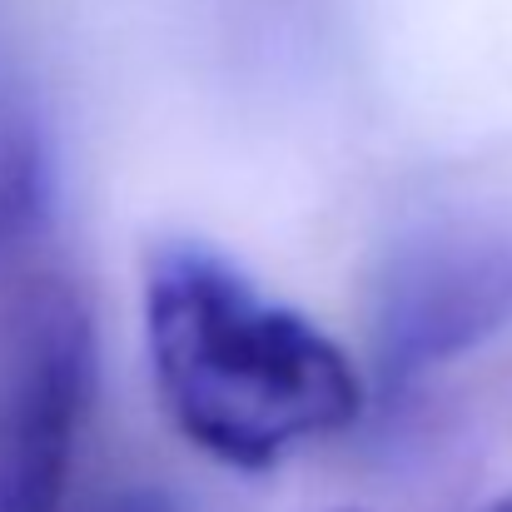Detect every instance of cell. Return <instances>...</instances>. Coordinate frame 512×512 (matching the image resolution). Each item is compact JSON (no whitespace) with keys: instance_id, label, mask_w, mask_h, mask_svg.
<instances>
[{"instance_id":"5b68a950","label":"cell","mask_w":512,"mask_h":512,"mask_svg":"<svg viewBox=\"0 0 512 512\" xmlns=\"http://www.w3.org/2000/svg\"><path fill=\"white\" fill-rule=\"evenodd\" d=\"M483 512H512V493H508V498H498V503H488Z\"/></svg>"},{"instance_id":"7a4b0ae2","label":"cell","mask_w":512,"mask_h":512,"mask_svg":"<svg viewBox=\"0 0 512 512\" xmlns=\"http://www.w3.org/2000/svg\"><path fill=\"white\" fill-rule=\"evenodd\" d=\"M100 343L65 279L30 284L0 334V512H60L95 408Z\"/></svg>"},{"instance_id":"3957f363","label":"cell","mask_w":512,"mask_h":512,"mask_svg":"<svg viewBox=\"0 0 512 512\" xmlns=\"http://www.w3.org/2000/svg\"><path fill=\"white\" fill-rule=\"evenodd\" d=\"M368 363L388 388L418 383L512 324V239L433 224L398 239L368 279Z\"/></svg>"},{"instance_id":"6da1fadb","label":"cell","mask_w":512,"mask_h":512,"mask_svg":"<svg viewBox=\"0 0 512 512\" xmlns=\"http://www.w3.org/2000/svg\"><path fill=\"white\" fill-rule=\"evenodd\" d=\"M145 348L170 423L244 473L334 438L363 413L358 363L209 244L150 249Z\"/></svg>"},{"instance_id":"277c9868","label":"cell","mask_w":512,"mask_h":512,"mask_svg":"<svg viewBox=\"0 0 512 512\" xmlns=\"http://www.w3.org/2000/svg\"><path fill=\"white\" fill-rule=\"evenodd\" d=\"M50 209V155L25 100L0 95V269H10L40 234Z\"/></svg>"}]
</instances>
